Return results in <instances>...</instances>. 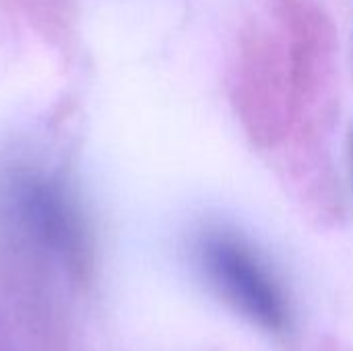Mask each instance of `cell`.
I'll return each instance as SVG.
<instances>
[{"instance_id":"1","label":"cell","mask_w":353,"mask_h":351,"mask_svg":"<svg viewBox=\"0 0 353 351\" xmlns=\"http://www.w3.org/2000/svg\"><path fill=\"white\" fill-rule=\"evenodd\" d=\"M199 259L211 283L236 308L269 329L285 325V296L269 267L244 240L209 232L199 242Z\"/></svg>"}]
</instances>
